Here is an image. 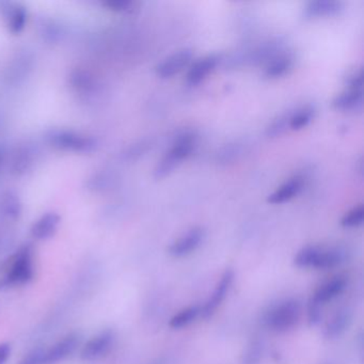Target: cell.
Returning a JSON list of instances; mask_svg holds the SVG:
<instances>
[{
  "label": "cell",
  "mask_w": 364,
  "mask_h": 364,
  "mask_svg": "<svg viewBox=\"0 0 364 364\" xmlns=\"http://www.w3.org/2000/svg\"><path fill=\"white\" fill-rule=\"evenodd\" d=\"M45 139L55 150L72 154H91L98 148L96 137L70 128H53L48 130Z\"/></svg>",
  "instance_id": "cell-1"
},
{
  "label": "cell",
  "mask_w": 364,
  "mask_h": 364,
  "mask_svg": "<svg viewBox=\"0 0 364 364\" xmlns=\"http://www.w3.org/2000/svg\"><path fill=\"white\" fill-rule=\"evenodd\" d=\"M80 344V335L77 333H71L62 338L61 340L54 344L52 347L45 349L44 354V364H56L63 361L71 356L77 349Z\"/></svg>",
  "instance_id": "cell-9"
},
{
  "label": "cell",
  "mask_w": 364,
  "mask_h": 364,
  "mask_svg": "<svg viewBox=\"0 0 364 364\" xmlns=\"http://www.w3.org/2000/svg\"><path fill=\"white\" fill-rule=\"evenodd\" d=\"M61 217L58 213L47 212L34 221L30 229L32 237L38 241L52 238L59 229Z\"/></svg>",
  "instance_id": "cell-12"
},
{
  "label": "cell",
  "mask_w": 364,
  "mask_h": 364,
  "mask_svg": "<svg viewBox=\"0 0 364 364\" xmlns=\"http://www.w3.org/2000/svg\"><path fill=\"white\" fill-rule=\"evenodd\" d=\"M301 305L295 299L282 301L271 308L265 315V325L275 333H285L298 323Z\"/></svg>",
  "instance_id": "cell-4"
},
{
  "label": "cell",
  "mask_w": 364,
  "mask_h": 364,
  "mask_svg": "<svg viewBox=\"0 0 364 364\" xmlns=\"http://www.w3.org/2000/svg\"><path fill=\"white\" fill-rule=\"evenodd\" d=\"M6 162V152L3 148L0 146V168L3 166V162Z\"/></svg>",
  "instance_id": "cell-35"
},
{
  "label": "cell",
  "mask_w": 364,
  "mask_h": 364,
  "mask_svg": "<svg viewBox=\"0 0 364 364\" xmlns=\"http://www.w3.org/2000/svg\"><path fill=\"white\" fill-rule=\"evenodd\" d=\"M200 314V305H190V307L179 312L178 314L174 315L169 321V326L172 329H182V328L187 327V326L194 323Z\"/></svg>",
  "instance_id": "cell-23"
},
{
  "label": "cell",
  "mask_w": 364,
  "mask_h": 364,
  "mask_svg": "<svg viewBox=\"0 0 364 364\" xmlns=\"http://www.w3.org/2000/svg\"><path fill=\"white\" fill-rule=\"evenodd\" d=\"M104 6L112 11L126 13L134 10L135 3L130 0H108L104 3Z\"/></svg>",
  "instance_id": "cell-31"
},
{
  "label": "cell",
  "mask_w": 364,
  "mask_h": 364,
  "mask_svg": "<svg viewBox=\"0 0 364 364\" xmlns=\"http://www.w3.org/2000/svg\"><path fill=\"white\" fill-rule=\"evenodd\" d=\"M218 62L219 57L216 55L206 56V57L201 58L198 61L195 62L187 73V84H190V86H196V84H200L203 79H205L214 71Z\"/></svg>",
  "instance_id": "cell-17"
},
{
  "label": "cell",
  "mask_w": 364,
  "mask_h": 364,
  "mask_svg": "<svg viewBox=\"0 0 364 364\" xmlns=\"http://www.w3.org/2000/svg\"><path fill=\"white\" fill-rule=\"evenodd\" d=\"M264 75L267 78H279L287 74L293 68L294 55L289 50H282L266 62Z\"/></svg>",
  "instance_id": "cell-18"
},
{
  "label": "cell",
  "mask_w": 364,
  "mask_h": 364,
  "mask_svg": "<svg viewBox=\"0 0 364 364\" xmlns=\"http://www.w3.org/2000/svg\"><path fill=\"white\" fill-rule=\"evenodd\" d=\"M347 287V279L343 275H338L331 280L327 281L315 291L311 299L317 301L319 305H325L328 301H333L345 291Z\"/></svg>",
  "instance_id": "cell-16"
},
{
  "label": "cell",
  "mask_w": 364,
  "mask_h": 364,
  "mask_svg": "<svg viewBox=\"0 0 364 364\" xmlns=\"http://www.w3.org/2000/svg\"><path fill=\"white\" fill-rule=\"evenodd\" d=\"M192 53L189 50H183L169 56L166 59L162 60L156 68V74L160 78L172 77L173 75L180 73L183 68H186L192 61Z\"/></svg>",
  "instance_id": "cell-10"
},
{
  "label": "cell",
  "mask_w": 364,
  "mask_h": 364,
  "mask_svg": "<svg viewBox=\"0 0 364 364\" xmlns=\"http://www.w3.org/2000/svg\"><path fill=\"white\" fill-rule=\"evenodd\" d=\"M364 219V207L363 205H358L354 207L353 210L349 211L344 215L341 220L342 227L344 228H357L362 225Z\"/></svg>",
  "instance_id": "cell-26"
},
{
  "label": "cell",
  "mask_w": 364,
  "mask_h": 364,
  "mask_svg": "<svg viewBox=\"0 0 364 364\" xmlns=\"http://www.w3.org/2000/svg\"><path fill=\"white\" fill-rule=\"evenodd\" d=\"M314 116V107L312 105H305L297 108L291 112L289 121V128L294 130H299L305 128L311 122Z\"/></svg>",
  "instance_id": "cell-24"
},
{
  "label": "cell",
  "mask_w": 364,
  "mask_h": 364,
  "mask_svg": "<svg viewBox=\"0 0 364 364\" xmlns=\"http://www.w3.org/2000/svg\"><path fill=\"white\" fill-rule=\"evenodd\" d=\"M3 20L6 27L12 34H20L24 31L28 23V11L23 5L16 3H3Z\"/></svg>",
  "instance_id": "cell-11"
},
{
  "label": "cell",
  "mask_w": 364,
  "mask_h": 364,
  "mask_svg": "<svg viewBox=\"0 0 364 364\" xmlns=\"http://www.w3.org/2000/svg\"><path fill=\"white\" fill-rule=\"evenodd\" d=\"M345 82L349 89H362L363 84V72L362 68H354L346 75Z\"/></svg>",
  "instance_id": "cell-32"
},
{
  "label": "cell",
  "mask_w": 364,
  "mask_h": 364,
  "mask_svg": "<svg viewBox=\"0 0 364 364\" xmlns=\"http://www.w3.org/2000/svg\"><path fill=\"white\" fill-rule=\"evenodd\" d=\"M204 238V229L201 227H195L187 231L182 236L179 237L176 241H173L168 249L169 255L176 259L186 257L196 251L202 244Z\"/></svg>",
  "instance_id": "cell-6"
},
{
  "label": "cell",
  "mask_w": 364,
  "mask_h": 364,
  "mask_svg": "<svg viewBox=\"0 0 364 364\" xmlns=\"http://www.w3.org/2000/svg\"><path fill=\"white\" fill-rule=\"evenodd\" d=\"M150 364H169V361L165 359V358H158V360H155V361H153L152 363Z\"/></svg>",
  "instance_id": "cell-36"
},
{
  "label": "cell",
  "mask_w": 364,
  "mask_h": 364,
  "mask_svg": "<svg viewBox=\"0 0 364 364\" xmlns=\"http://www.w3.org/2000/svg\"><path fill=\"white\" fill-rule=\"evenodd\" d=\"M263 355V345L259 340L251 342L243 357V364H259Z\"/></svg>",
  "instance_id": "cell-28"
},
{
  "label": "cell",
  "mask_w": 364,
  "mask_h": 364,
  "mask_svg": "<svg viewBox=\"0 0 364 364\" xmlns=\"http://www.w3.org/2000/svg\"><path fill=\"white\" fill-rule=\"evenodd\" d=\"M363 103L362 89H349L343 93L335 96L333 100V106L341 112H356L361 109Z\"/></svg>",
  "instance_id": "cell-21"
},
{
  "label": "cell",
  "mask_w": 364,
  "mask_h": 364,
  "mask_svg": "<svg viewBox=\"0 0 364 364\" xmlns=\"http://www.w3.org/2000/svg\"><path fill=\"white\" fill-rule=\"evenodd\" d=\"M33 248L31 245H24L12 257L7 275L0 279V289L26 285L33 278Z\"/></svg>",
  "instance_id": "cell-3"
},
{
  "label": "cell",
  "mask_w": 364,
  "mask_h": 364,
  "mask_svg": "<svg viewBox=\"0 0 364 364\" xmlns=\"http://www.w3.org/2000/svg\"><path fill=\"white\" fill-rule=\"evenodd\" d=\"M196 146L197 135L195 132H185L179 135L168 152L155 167V178L160 180L169 176L183 160L192 154Z\"/></svg>",
  "instance_id": "cell-2"
},
{
  "label": "cell",
  "mask_w": 364,
  "mask_h": 364,
  "mask_svg": "<svg viewBox=\"0 0 364 364\" xmlns=\"http://www.w3.org/2000/svg\"><path fill=\"white\" fill-rule=\"evenodd\" d=\"M319 250V246L303 247L294 259V263L299 268H314Z\"/></svg>",
  "instance_id": "cell-25"
},
{
  "label": "cell",
  "mask_w": 364,
  "mask_h": 364,
  "mask_svg": "<svg viewBox=\"0 0 364 364\" xmlns=\"http://www.w3.org/2000/svg\"><path fill=\"white\" fill-rule=\"evenodd\" d=\"M303 184H305L303 176H294L268 197V202L271 204H282L287 202L301 192Z\"/></svg>",
  "instance_id": "cell-19"
},
{
  "label": "cell",
  "mask_w": 364,
  "mask_h": 364,
  "mask_svg": "<svg viewBox=\"0 0 364 364\" xmlns=\"http://www.w3.org/2000/svg\"><path fill=\"white\" fill-rule=\"evenodd\" d=\"M38 152L31 144L17 146L10 156L9 172L15 176L27 174L37 162Z\"/></svg>",
  "instance_id": "cell-8"
},
{
  "label": "cell",
  "mask_w": 364,
  "mask_h": 364,
  "mask_svg": "<svg viewBox=\"0 0 364 364\" xmlns=\"http://www.w3.org/2000/svg\"><path fill=\"white\" fill-rule=\"evenodd\" d=\"M351 319H353V314L351 310L347 308L338 310L326 325L324 335L327 339L331 340L342 337L346 331H349V326L351 325Z\"/></svg>",
  "instance_id": "cell-15"
},
{
  "label": "cell",
  "mask_w": 364,
  "mask_h": 364,
  "mask_svg": "<svg viewBox=\"0 0 364 364\" xmlns=\"http://www.w3.org/2000/svg\"><path fill=\"white\" fill-rule=\"evenodd\" d=\"M346 257H347V253L341 247H333V248L321 247L314 268H335V267L340 266L345 262Z\"/></svg>",
  "instance_id": "cell-20"
},
{
  "label": "cell",
  "mask_w": 364,
  "mask_h": 364,
  "mask_svg": "<svg viewBox=\"0 0 364 364\" xmlns=\"http://www.w3.org/2000/svg\"><path fill=\"white\" fill-rule=\"evenodd\" d=\"M344 3L338 0H317L310 1L303 9L305 19H319L325 16H333L341 13Z\"/></svg>",
  "instance_id": "cell-14"
},
{
  "label": "cell",
  "mask_w": 364,
  "mask_h": 364,
  "mask_svg": "<svg viewBox=\"0 0 364 364\" xmlns=\"http://www.w3.org/2000/svg\"><path fill=\"white\" fill-rule=\"evenodd\" d=\"M241 152H243V144H238V142L228 144L219 151L217 154V160L221 164H228V162L237 160L239 155H241Z\"/></svg>",
  "instance_id": "cell-27"
},
{
  "label": "cell",
  "mask_w": 364,
  "mask_h": 364,
  "mask_svg": "<svg viewBox=\"0 0 364 364\" xmlns=\"http://www.w3.org/2000/svg\"><path fill=\"white\" fill-rule=\"evenodd\" d=\"M321 307L323 305L310 298L309 303H308V321L310 325L317 326L321 323V317H323Z\"/></svg>",
  "instance_id": "cell-30"
},
{
  "label": "cell",
  "mask_w": 364,
  "mask_h": 364,
  "mask_svg": "<svg viewBox=\"0 0 364 364\" xmlns=\"http://www.w3.org/2000/svg\"><path fill=\"white\" fill-rule=\"evenodd\" d=\"M289 116H291V112H287V114L279 116L278 119H275L273 123L267 128V136L277 137L283 134L289 126Z\"/></svg>",
  "instance_id": "cell-29"
},
{
  "label": "cell",
  "mask_w": 364,
  "mask_h": 364,
  "mask_svg": "<svg viewBox=\"0 0 364 364\" xmlns=\"http://www.w3.org/2000/svg\"><path fill=\"white\" fill-rule=\"evenodd\" d=\"M233 281H234V271L232 269H227L217 282L210 298L207 299L205 305L201 308V315L204 319H208L214 315L215 312L220 307L221 303L228 295Z\"/></svg>",
  "instance_id": "cell-7"
},
{
  "label": "cell",
  "mask_w": 364,
  "mask_h": 364,
  "mask_svg": "<svg viewBox=\"0 0 364 364\" xmlns=\"http://www.w3.org/2000/svg\"><path fill=\"white\" fill-rule=\"evenodd\" d=\"M23 214V203L19 195L7 190L0 195V219L15 222Z\"/></svg>",
  "instance_id": "cell-13"
},
{
  "label": "cell",
  "mask_w": 364,
  "mask_h": 364,
  "mask_svg": "<svg viewBox=\"0 0 364 364\" xmlns=\"http://www.w3.org/2000/svg\"><path fill=\"white\" fill-rule=\"evenodd\" d=\"M44 354H45V349L38 347L33 351L28 353L19 364H44Z\"/></svg>",
  "instance_id": "cell-33"
},
{
  "label": "cell",
  "mask_w": 364,
  "mask_h": 364,
  "mask_svg": "<svg viewBox=\"0 0 364 364\" xmlns=\"http://www.w3.org/2000/svg\"><path fill=\"white\" fill-rule=\"evenodd\" d=\"M116 341V333L112 329L100 331L84 344L80 357L84 361H94L107 355Z\"/></svg>",
  "instance_id": "cell-5"
},
{
  "label": "cell",
  "mask_w": 364,
  "mask_h": 364,
  "mask_svg": "<svg viewBox=\"0 0 364 364\" xmlns=\"http://www.w3.org/2000/svg\"><path fill=\"white\" fill-rule=\"evenodd\" d=\"M11 347L8 343L0 344V364H6L9 359Z\"/></svg>",
  "instance_id": "cell-34"
},
{
  "label": "cell",
  "mask_w": 364,
  "mask_h": 364,
  "mask_svg": "<svg viewBox=\"0 0 364 364\" xmlns=\"http://www.w3.org/2000/svg\"><path fill=\"white\" fill-rule=\"evenodd\" d=\"M70 80L76 92L82 96H89L98 90V80L96 79V76L92 75L91 72L76 70L72 72Z\"/></svg>",
  "instance_id": "cell-22"
}]
</instances>
